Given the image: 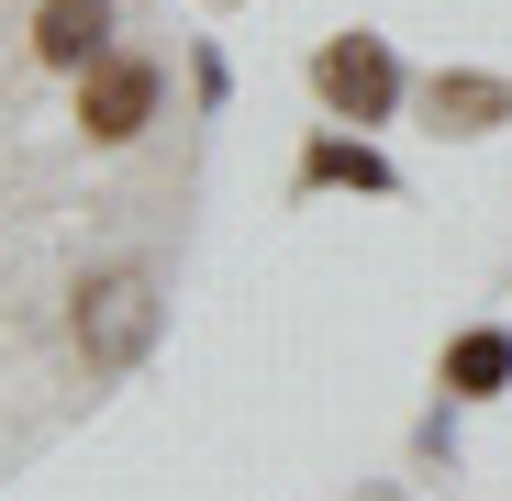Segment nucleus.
<instances>
[{
  "mask_svg": "<svg viewBox=\"0 0 512 501\" xmlns=\"http://www.w3.org/2000/svg\"><path fill=\"white\" fill-rule=\"evenodd\" d=\"M145 346H156V279H145V268H101V279H78V357L112 379V368H134Z\"/></svg>",
  "mask_w": 512,
  "mask_h": 501,
  "instance_id": "1",
  "label": "nucleus"
},
{
  "mask_svg": "<svg viewBox=\"0 0 512 501\" xmlns=\"http://www.w3.org/2000/svg\"><path fill=\"white\" fill-rule=\"evenodd\" d=\"M34 56L67 67V78H90L112 56V0H34Z\"/></svg>",
  "mask_w": 512,
  "mask_h": 501,
  "instance_id": "4",
  "label": "nucleus"
},
{
  "mask_svg": "<svg viewBox=\"0 0 512 501\" xmlns=\"http://www.w3.org/2000/svg\"><path fill=\"white\" fill-rule=\"evenodd\" d=\"M446 390H457V401L512 390V334H501V323H479V334H457V346H446Z\"/></svg>",
  "mask_w": 512,
  "mask_h": 501,
  "instance_id": "6",
  "label": "nucleus"
},
{
  "mask_svg": "<svg viewBox=\"0 0 512 501\" xmlns=\"http://www.w3.org/2000/svg\"><path fill=\"white\" fill-rule=\"evenodd\" d=\"M312 90H323V112H334V123H390L401 67H390V45H379V34H334V45L312 56Z\"/></svg>",
  "mask_w": 512,
  "mask_h": 501,
  "instance_id": "2",
  "label": "nucleus"
},
{
  "mask_svg": "<svg viewBox=\"0 0 512 501\" xmlns=\"http://www.w3.org/2000/svg\"><path fill=\"white\" fill-rule=\"evenodd\" d=\"M423 112H435V134H490V123H512V78L457 67V78H435V90H423Z\"/></svg>",
  "mask_w": 512,
  "mask_h": 501,
  "instance_id": "5",
  "label": "nucleus"
},
{
  "mask_svg": "<svg viewBox=\"0 0 512 501\" xmlns=\"http://www.w3.org/2000/svg\"><path fill=\"white\" fill-rule=\"evenodd\" d=\"M301 190H390V156L379 145H346V134H323L301 156Z\"/></svg>",
  "mask_w": 512,
  "mask_h": 501,
  "instance_id": "7",
  "label": "nucleus"
},
{
  "mask_svg": "<svg viewBox=\"0 0 512 501\" xmlns=\"http://www.w3.org/2000/svg\"><path fill=\"white\" fill-rule=\"evenodd\" d=\"M156 90H167V78L145 56H101L90 78H78V134H90V145H134L156 123Z\"/></svg>",
  "mask_w": 512,
  "mask_h": 501,
  "instance_id": "3",
  "label": "nucleus"
}]
</instances>
